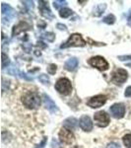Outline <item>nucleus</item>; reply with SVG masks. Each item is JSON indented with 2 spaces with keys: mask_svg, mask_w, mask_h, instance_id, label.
Here are the masks:
<instances>
[{
  "mask_svg": "<svg viewBox=\"0 0 131 148\" xmlns=\"http://www.w3.org/2000/svg\"><path fill=\"white\" fill-rule=\"evenodd\" d=\"M1 13L3 23H6V21H8L9 23V21L14 17V10L9 5H7L6 3L1 4Z\"/></svg>",
  "mask_w": 131,
  "mask_h": 148,
  "instance_id": "10",
  "label": "nucleus"
},
{
  "mask_svg": "<svg viewBox=\"0 0 131 148\" xmlns=\"http://www.w3.org/2000/svg\"><path fill=\"white\" fill-rule=\"evenodd\" d=\"M55 89L58 91V93L64 95H69L72 92V85H71L70 80L67 78H60V79L57 80L55 84Z\"/></svg>",
  "mask_w": 131,
  "mask_h": 148,
  "instance_id": "3",
  "label": "nucleus"
},
{
  "mask_svg": "<svg viewBox=\"0 0 131 148\" xmlns=\"http://www.w3.org/2000/svg\"><path fill=\"white\" fill-rule=\"evenodd\" d=\"M77 125V120L74 118H69L64 121V126L68 130H74Z\"/></svg>",
  "mask_w": 131,
  "mask_h": 148,
  "instance_id": "17",
  "label": "nucleus"
},
{
  "mask_svg": "<svg viewBox=\"0 0 131 148\" xmlns=\"http://www.w3.org/2000/svg\"><path fill=\"white\" fill-rule=\"evenodd\" d=\"M106 4H99L94 8V15L95 16H101L104 13V9H106Z\"/></svg>",
  "mask_w": 131,
  "mask_h": 148,
  "instance_id": "18",
  "label": "nucleus"
},
{
  "mask_svg": "<svg viewBox=\"0 0 131 148\" xmlns=\"http://www.w3.org/2000/svg\"><path fill=\"white\" fill-rule=\"evenodd\" d=\"M39 3H40L39 8H40V14H42L44 17H46L47 19H53L54 16L52 15L51 11L49 10V8H48V6H47L46 2V1H40Z\"/></svg>",
  "mask_w": 131,
  "mask_h": 148,
  "instance_id": "13",
  "label": "nucleus"
},
{
  "mask_svg": "<svg viewBox=\"0 0 131 148\" xmlns=\"http://www.w3.org/2000/svg\"><path fill=\"white\" fill-rule=\"evenodd\" d=\"M123 140V143H124V145L127 148H131V133H128V134H126L123 136L122 138Z\"/></svg>",
  "mask_w": 131,
  "mask_h": 148,
  "instance_id": "20",
  "label": "nucleus"
},
{
  "mask_svg": "<svg viewBox=\"0 0 131 148\" xmlns=\"http://www.w3.org/2000/svg\"><path fill=\"white\" fill-rule=\"evenodd\" d=\"M127 66H130V67H131V64H127Z\"/></svg>",
  "mask_w": 131,
  "mask_h": 148,
  "instance_id": "33",
  "label": "nucleus"
},
{
  "mask_svg": "<svg viewBox=\"0 0 131 148\" xmlns=\"http://www.w3.org/2000/svg\"><path fill=\"white\" fill-rule=\"evenodd\" d=\"M127 77H128V74L126 72V70L119 68V69H116V70L113 71L111 80H113V82L115 83V84L120 85L127 80Z\"/></svg>",
  "mask_w": 131,
  "mask_h": 148,
  "instance_id": "5",
  "label": "nucleus"
},
{
  "mask_svg": "<svg viewBox=\"0 0 131 148\" xmlns=\"http://www.w3.org/2000/svg\"><path fill=\"white\" fill-rule=\"evenodd\" d=\"M73 148H80V147H79V146H74Z\"/></svg>",
  "mask_w": 131,
  "mask_h": 148,
  "instance_id": "32",
  "label": "nucleus"
},
{
  "mask_svg": "<svg viewBox=\"0 0 131 148\" xmlns=\"http://www.w3.org/2000/svg\"><path fill=\"white\" fill-rule=\"evenodd\" d=\"M104 22L108 24V25H111V24H113L114 22H115V17L113 15V14H109V15H108L106 17L104 18Z\"/></svg>",
  "mask_w": 131,
  "mask_h": 148,
  "instance_id": "21",
  "label": "nucleus"
},
{
  "mask_svg": "<svg viewBox=\"0 0 131 148\" xmlns=\"http://www.w3.org/2000/svg\"><path fill=\"white\" fill-rule=\"evenodd\" d=\"M94 119H95V121L97 123V125L99 126H101V127H106L109 123L108 114L104 111L97 112L94 116Z\"/></svg>",
  "mask_w": 131,
  "mask_h": 148,
  "instance_id": "6",
  "label": "nucleus"
},
{
  "mask_svg": "<svg viewBox=\"0 0 131 148\" xmlns=\"http://www.w3.org/2000/svg\"><path fill=\"white\" fill-rule=\"evenodd\" d=\"M77 66H78V60L75 58V57L69 58L65 62V64H64V67H65L66 70H68V71H74Z\"/></svg>",
  "mask_w": 131,
  "mask_h": 148,
  "instance_id": "15",
  "label": "nucleus"
},
{
  "mask_svg": "<svg viewBox=\"0 0 131 148\" xmlns=\"http://www.w3.org/2000/svg\"><path fill=\"white\" fill-rule=\"evenodd\" d=\"M59 139L61 142L66 143V144H71L74 141V134L72 131L66 127H62L59 131Z\"/></svg>",
  "mask_w": 131,
  "mask_h": 148,
  "instance_id": "7",
  "label": "nucleus"
},
{
  "mask_svg": "<svg viewBox=\"0 0 131 148\" xmlns=\"http://www.w3.org/2000/svg\"><path fill=\"white\" fill-rule=\"evenodd\" d=\"M109 111H111V114L113 118L115 119H122L125 114V107L123 104H114L109 108Z\"/></svg>",
  "mask_w": 131,
  "mask_h": 148,
  "instance_id": "8",
  "label": "nucleus"
},
{
  "mask_svg": "<svg viewBox=\"0 0 131 148\" xmlns=\"http://www.w3.org/2000/svg\"><path fill=\"white\" fill-rule=\"evenodd\" d=\"M42 99H44V103L46 108L48 110L50 113H56V112H58V108H57L55 103L52 101V100L47 96L46 94L42 95Z\"/></svg>",
  "mask_w": 131,
  "mask_h": 148,
  "instance_id": "12",
  "label": "nucleus"
},
{
  "mask_svg": "<svg viewBox=\"0 0 131 148\" xmlns=\"http://www.w3.org/2000/svg\"><path fill=\"white\" fill-rule=\"evenodd\" d=\"M31 26L27 24L26 22H21L19 23L17 26H15V27L13 28V32H12V35L15 36V35H18L20 34L21 32H24V31H27L30 29Z\"/></svg>",
  "mask_w": 131,
  "mask_h": 148,
  "instance_id": "14",
  "label": "nucleus"
},
{
  "mask_svg": "<svg viewBox=\"0 0 131 148\" xmlns=\"http://www.w3.org/2000/svg\"><path fill=\"white\" fill-rule=\"evenodd\" d=\"M89 64L93 67L99 69L101 71H106L108 69V63L103 56H94L89 59Z\"/></svg>",
  "mask_w": 131,
  "mask_h": 148,
  "instance_id": "4",
  "label": "nucleus"
},
{
  "mask_svg": "<svg viewBox=\"0 0 131 148\" xmlns=\"http://www.w3.org/2000/svg\"><path fill=\"white\" fill-rule=\"evenodd\" d=\"M85 45L86 42L83 40L82 36L80 34H72L64 44L61 45L60 47L61 49H66V47H84Z\"/></svg>",
  "mask_w": 131,
  "mask_h": 148,
  "instance_id": "2",
  "label": "nucleus"
},
{
  "mask_svg": "<svg viewBox=\"0 0 131 148\" xmlns=\"http://www.w3.org/2000/svg\"><path fill=\"white\" fill-rule=\"evenodd\" d=\"M119 60L123 61V60H128V59H131V56H118Z\"/></svg>",
  "mask_w": 131,
  "mask_h": 148,
  "instance_id": "29",
  "label": "nucleus"
},
{
  "mask_svg": "<svg viewBox=\"0 0 131 148\" xmlns=\"http://www.w3.org/2000/svg\"><path fill=\"white\" fill-rule=\"evenodd\" d=\"M72 14H73L72 10L69 8H63L59 11V15H60V17H62V18H68L69 16H71Z\"/></svg>",
  "mask_w": 131,
  "mask_h": 148,
  "instance_id": "19",
  "label": "nucleus"
},
{
  "mask_svg": "<svg viewBox=\"0 0 131 148\" xmlns=\"http://www.w3.org/2000/svg\"><path fill=\"white\" fill-rule=\"evenodd\" d=\"M124 96L127 97V98L131 97V86H129V87L126 88V90H125V92H124Z\"/></svg>",
  "mask_w": 131,
  "mask_h": 148,
  "instance_id": "28",
  "label": "nucleus"
},
{
  "mask_svg": "<svg viewBox=\"0 0 131 148\" xmlns=\"http://www.w3.org/2000/svg\"><path fill=\"white\" fill-rule=\"evenodd\" d=\"M106 97L104 95H98V96H95L91 98L89 101L87 102V105L91 108H100L102 107L103 105L106 104Z\"/></svg>",
  "mask_w": 131,
  "mask_h": 148,
  "instance_id": "9",
  "label": "nucleus"
},
{
  "mask_svg": "<svg viewBox=\"0 0 131 148\" xmlns=\"http://www.w3.org/2000/svg\"><path fill=\"white\" fill-rule=\"evenodd\" d=\"M106 148H120V145L118 143H115V142H111L108 144Z\"/></svg>",
  "mask_w": 131,
  "mask_h": 148,
  "instance_id": "27",
  "label": "nucleus"
},
{
  "mask_svg": "<svg viewBox=\"0 0 131 148\" xmlns=\"http://www.w3.org/2000/svg\"><path fill=\"white\" fill-rule=\"evenodd\" d=\"M46 138L44 137V140H42V142L40 143V144L38 145V147H35V148H42V147H44V145L46 144Z\"/></svg>",
  "mask_w": 131,
  "mask_h": 148,
  "instance_id": "30",
  "label": "nucleus"
},
{
  "mask_svg": "<svg viewBox=\"0 0 131 148\" xmlns=\"http://www.w3.org/2000/svg\"><path fill=\"white\" fill-rule=\"evenodd\" d=\"M39 80L42 83H44V84H48L49 83V78L47 77V75H46V74H40L39 76Z\"/></svg>",
  "mask_w": 131,
  "mask_h": 148,
  "instance_id": "23",
  "label": "nucleus"
},
{
  "mask_svg": "<svg viewBox=\"0 0 131 148\" xmlns=\"http://www.w3.org/2000/svg\"><path fill=\"white\" fill-rule=\"evenodd\" d=\"M44 38H46V40H48L49 42H52V40H54V34L53 33H46V34L44 35Z\"/></svg>",
  "mask_w": 131,
  "mask_h": 148,
  "instance_id": "26",
  "label": "nucleus"
},
{
  "mask_svg": "<svg viewBox=\"0 0 131 148\" xmlns=\"http://www.w3.org/2000/svg\"><path fill=\"white\" fill-rule=\"evenodd\" d=\"M79 125L84 131H91L93 130V123L88 116H83L79 121Z\"/></svg>",
  "mask_w": 131,
  "mask_h": 148,
  "instance_id": "11",
  "label": "nucleus"
},
{
  "mask_svg": "<svg viewBox=\"0 0 131 148\" xmlns=\"http://www.w3.org/2000/svg\"><path fill=\"white\" fill-rule=\"evenodd\" d=\"M8 72L10 73L11 75H15V76L17 75V76H19V77L24 78V79H26V80H32V78H30L29 76H27L25 73H23V72H21V71H19L18 69H16L15 67H12L11 69H9Z\"/></svg>",
  "mask_w": 131,
  "mask_h": 148,
  "instance_id": "16",
  "label": "nucleus"
},
{
  "mask_svg": "<svg viewBox=\"0 0 131 148\" xmlns=\"http://www.w3.org/2000/svg\"><path fill=\"white\" fill-rule=\"evenodd\" d=\"M9 57L6 56L5 53H2V68H5L9 64Z\"/></svg>",
  "mask_w": 131,
  "mask_h": 148,
  "instance_id": "22",
  "label": "nucleus"
},
{
  "mask_svg": "<svg viewBox=\"0 0 131 148\" xmlns=\"http://www.w3.org/2000/svg\"><path fill=\"white\" fill-rule=\"evenodd\" d=\"M57 28L59 29V30H66V26L65 25H62V24H57Z\"/></svg>",
  "mask_w": 131,
  "mask_h": 148,
  "instance_id": "31",
  "label": "nucleus"
},
{
  "mask_svg": "<svg viewBox=\"0 0 131 148\" xmlns=\"http://www.w3.org/2000/svg\"><path fill=\"white\" fill-rule=\"evenodd\" d=\"M67 2L66 1H62V0H58V1H54L53 2V6L55 9H59L60 6H63V5H66Z\"/></svg>",
  "mask_w": 131,
  "mask_h": 148,
  "instance_id": "24",
  "label": "nucleus"
},
{
  "mask_svg": "<svg viewBox=\"0 0 131 148\" xmlns=\"http://www.w3.org/2000/svg\"><path fill=\"white\" fill-rule=\"evenodd\" d=\"M56 69H57V66L55 65V64L51 63V64H49L48 67H47V72H48L49 74H54L56 71Z\"/></svg>",
  "mask_w": 131,
  "mask_h": 148,
  "instance_id": "25",
  "label": "nucleus"
},
{
  "mask_svg": "<svg viewBox=\"0 0 131 148\" xmlns=\"http://www.w3.org/2000/svg\"><path fill=\"white\" fill-rule=\"evenodd\" d=\"M22 102L24 106L28 109L35 110L39 108L40 105V97L38 93L29 91L22 97Z\"/></svg>",
  "mask_w": 131,
  "mask_h": 148,
  "instance_id": "1",
  "label": "nucleus"
}]
</instances>
